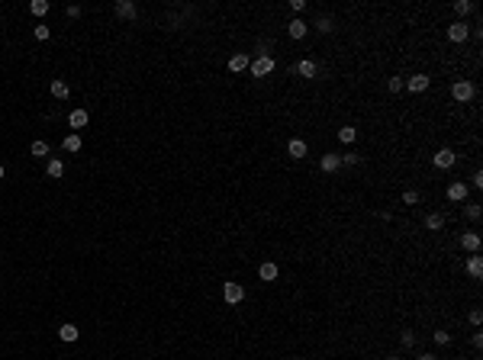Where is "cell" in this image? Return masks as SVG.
<instances>
[{"label": "cell", "instance_id": "1", "mask_svg": "<svg viewBox=\"0 0 483 360\" xmlns=\"http://www.w3.org/2000/svg\"><path fill=\"white\" fill-rule=\"evenodd\" d=\"M474 93H477V87H474L471 80H454V87H451V97L458 100V103H471V100H474Z\"/></svg>", "mask_w": 483, "mask_h": 360}, {"label": "cell", "instance_id": "2", "mask_svg": "<svg viewBox=\"0 0 483 360\" xmlns=\"http://www.w3.org/2000/svg\"><path fill=\"white\" fill-rule=\"evenodd\" d=\"M248 71L255 74V77H264V74L274 71V58H271V55H258V58L248 65Z\"/></svg>", "mask_w": 483, "mask_h": 360}, {"label": "cell", "instance_id": "3", "mask_svg": "<svg viewBox=\"0 0 483 360\" xmlns=\"http://www.w3.org/2000/svg\"><path fill=\"white\" fill-rule=\"evenodd\" d=\"M467 196H471V187H467L464 180H454L451 187H448V200L451 203H467Z\"/></svg>", "mask_w": 483, "mask_h": 360}, {"label": "cell", "instance_id": "4", "mask_svg": "<svg viewBox=\"0 0 483 360\" xmlns=\"http://www.w3.org/2000/svg\"><path fill=\"white\" fill-rule=\"evenodd\" d=\"M467 36H471V26H467L464 19L448 26V39H451V42H467Z\"/></svg>", "mask_w": 483, "mask_h": 360}, {"label": "cell", "instance_id": "5", "mask_svg": "<svg viewBox=\"0 0 483 360\" xmlns=\"http://www.w3.org/2000/svg\"><path fill=\"white\" fill-rule=\"evenodd\" d=\"M222 296H226L229 305H235V302L245 299V287H242V283H226V287H222Z\"/></svg>", "mask_w": 483, "mask_h": 360}, {"label": "cell", "instance_id": "6", "mask_svg": "<svg viewBox=\"0 0 483 360\" xmlns=\"http://www.w3.org/2000/svg\"><path fill=\"white\" fill-rule=\"evenodd\" d=\"M287 154H290V158H296V161H300V158H306V154H309V145H306L303 139H293V142L287 145Z\"/></svg>", "mask_w": 483, "mask_h": 360}, {"label": "cell", "instance_id": "7", "mask_svg": "<svg viewBox=\"0 0 483 360\" xmlns=\"http://www.w3.org/2000/svg\"><path fill=\"white\" fill-rule=\"evenodd\" d=\"M461 248L471 251V254H477V251H480V235L477 232H464V235H461Z\"/></svg>", "mask_w": 483, "mask_h": 360}, {"label": "cell", "instance_id": "8", "mask_svg": "<svg viewBox=\"0 0 483 360\" xmlns=\"http://www.w3.org/2000/svg\"><path fill=\"white\" fill-rule=\"evenodd\" d=\"M319 167H322L325 174H335L338 167H342V158H338V154H322V158H319Z\"/></svg>", "mask_w": 483, "mask_h": 360}, {"label": "cell", "instance_id": "9", "mask_svg": "<svg viewBox=\"0 0 483 360\" xmlns=\"http://www.w3.org/2000/svg\"><path fill=\"white\" fill-rule=\"evenodd\" d=\"M435 167H441V171L454 167V151H451V148H441V151L435 154Z\"/></svg>", "mask_w": 483, "mask_h": 360}, {"label": "cell", "instance_id": "10", "mask_svg": "<svg viewBox=\"0 0 483 360\" xmlns=\"http://www.w3.org/2000/svg\"><path fill=\"white\" fill-rule=\"evenodd\" d=\"M406 87H409L412 93H422V90H428V74H412V77L406 80Z\"/></svg>", "mask_w": 483, "mask_h": 360}, {"label": "cell", "instance_id": "11", "mask_svg": "<svg viewBox=\"0 0 483 360\" xmlns=\"http://www.w3.org/2000/svg\"><path fill=\"white\" fill-rule=\"evenodd\" d=\"M287 32H290V39H303L306 32H309V23H303V19H290Z\"/></svg>", "mask_w": 483, "mask_h": 360}, {"label": "cell", "instance_id": "12", "mask_svg": "<svg viewBox=\"0 0 483 360\" xmlns=\"http://www.w3.org/2000/svg\"><path fill=\"white\" fill-rule=\"evenodd\" d=\"M248 65H251V58L245 55V52H239V55L229 58V71H248Z\"/></svg>", "mask_w": 483, "mask_h": 360}, {"label": "cell", "instance_id": "13", "mask_svg": "<svg viewBox=\"0 0 483 360\" xmlns=\"http://www.w3.org/2000/svg\"><path fill=\"white\" fill-rule=\"evenodd\" d=\"M425 228H428V232H441V228H445V216H441V213H428L425 216Z\"/></svg>", "mask_w": 483, "mask_h": 360}, {"label": "cell", "instance_id": "14", "mask_svg": "<svg viewBox=\"0 0 483 360\" xmlns=\"http://www.w3.org/2000/svg\"><path fill=\"white\" fill-rule=\"evenodd\" d=\"M258 277H261V280H268V283L277 280V264L274 261H264L261 267H258Z\"/></svg>", "mask_w": 483, "mask_h": 360}, {"label": "cell", "instance_id": "15", "mask_svg": "<svg viewBox=\"0 0 483 360\" xmlns=\"http://www.w3.org/2000/svg\"><path fill=\"white\" fill-rule=\"evenodd\" d=\"M116 16L132 19L135 16V3H132V0H119V3H116Z\"/></svg>", "mask_w": 483, "mask_h": 360}, {"label": "cell", "instance_id": "16", "mask_svg": "<svg viewBox=\"0 0 483 360\" xmlns=\"http://www.w3.org/2000/svg\"><path fill=\"white\" fill-rule=\"evenodd\" d=\"M58 338H61V341H68V344H74V341H78V325H61V328H58Z\"/></svg>", "mask_w": 483, "mask_h": 360}, {"label": "cell", "instance_id": "17", "mask_svg": "<svg viewBox=\"0 0 483 360\" xmlns=\"http://www.w3.org/2000/svg\"><path fill=\"white\" fill-rule=\"evenodd\" d=\"M355 139H358V129L355 126H342V129H338V142H342V145H351Z\"/></svg>", "mask_w": 483, "mask_h": 360}, {"label": "cell", "instance_id": "18", "mask_svg": "<svg viewBox=\"0 0 483 360\" xmlns=\"http://www.w3.org/2000/svg\"><path fill=\"white\" fill-rule=\"evenodd\" d=\"M68 93H71V90H68V84H65L61 77H55V80H52V97H55V100H65Z\"/></svg>", "mask_w": 483, "mask_h": 360}, {"label": "cell", "instance_id": "19", "mask_svg": "<svg viewBox=\"0 0 483 360\" xmlns=\"http://www.w3.org/2000/svg\"><path fill=\"white\" fill-rule=\"evenodd\" d=\"M61 145H65V151H81V145H84V142H81L78 132H71V135H65V142H61Z\"/></svg>", "mask_w": 483, "mask_h": 360}, {"label": "cell", "instance_id": "20", "mask_svg": "<svg viewBox=\"0 0 483 360\" xmlns=\"http://www.w3.org/2000/svg\"><path fill=\"white\" fill-rule=\"evenodd\" d=\"M68 122H71V129H84V126H87V113H84V110H71Z\"/></svg>", "mask_w": 483, "mask_h": 360}, {"label": "cell", "instance_id": "21", "mask_svg": "<svg viewBox=\"0 0 483 360\" xmlns=\"http://www.w3.org/2000/svg\"><path fill=\"white\" fill-rule=\"evenodd\" d=\"M296 71L303 74V77H316V61H309V58H303L300 65H296Z\"/></svg>", "mask_w": 483, "mask_h": 360}, {"label": "cell", "instance_id": "22", "mask_svg": "<svg viewBox=\"0 0 483 360\" xmlns=\"http://www.w3.org/2000/svg\"><path fill=\"white\" fill-rule=\"evenodd\" d=\"M467 274H471L474 280H480V274H483V261H480V257H471V261H467Z\"/></svg>", "mask_w": 483, "mask_h": 360}, {"label": "cell", "instance_id": "23", "mask_svg": "<svg viewBox=\"0 0 483 360\" xmlns=\"http://www.w3.org/2000/svg\"><path fill=\"white\" fill-rule=\"evenodd\" d=\"M45 171H49V177H55V180H58V177H61V174H65V164H61V161H58V158H52V161H49V164H45Z\"/></svg>", "mask_w": 483, "mask_h": 360}, {"label": "cell", "instance_id": "24", "mask_svg": "<svg viewBox=\"0 0 483 360\" xmlns=\"http://www.w3.org/2000/svg\"><path fill=\"white\" fill-rule=\"evenodd\" d=\"M29 13H32V16H45V13H49V0H32Z\"/></svg>", "mask_w": 483, "mask_h": 360}, {"label": "cell", "instance_id": "25", "mask_svg": "<svg viewBox=\"0 0 483 360\" xmlns=\"http://www.w3.org/2000/svg\"><path fill=\"white\" fill-rule=\"evenodd\" d=\"M29 154H32V158H49V145H45V142H32Z\"/></svg>", "mask_w": 483, "mask_h": 360}, {"label": "cell", "instance_id": "26", "mask_svg": "<svg viewBox=\"0 0 483 360\" xmlns=\"http://www.w3.org/2000/svg\"><path fill=\"white\" fill-rule=\"evenodd\" d=\"M474 10H477L474 0H458V3H454V13H458V16H467V13H474Z\"/></svg>", "mask_w": 483, "mask_h": 360}, {"label": "cell", "instance_id": "27", "mask_svg": "<svg viewBox=\"0 0 483 360\" xmlns=\"http://www.w3.org/2000/svg\"><path fill=\"white\" fill-rule=\"evenodd\" d=\"M338 158H342V164H361V154H355V151H345V154H338Z\"/></svg>", "mask_w": 483, "mask_h": 360}, {"label": "cell", "instance_id": "28", "mask_svg": "<svg viewBox=\"0 0 483 360\" xmlns=\"http://www.w3.org/2000/svg\"><path fill=\"white\" fill-rule=\"evenodd\" d=\"M386 87H390V93H399L406 87V80L403 77H390V80H386Z\"/></svg>", "mask_w": 483, "mask_h": 360}, {"label": "cell", "instance_id": "29", "mask_svg": "<svg viewBox=\"0 0 483 360\" xmlns=\"http://www.w3.org/2000/svg\"><path fill=\"white\" fill-rule=\"evenodd\" d=\"M32 32H36V39H39V42H45V39L52 36V29H49V26H42V23H39V26H36Z\"/></svg>", "mask_w": 483, "mask_h": 360}, {"label": "cell", "instance_id": "30", "mask_svg": "<svg viewBox=\"0 0 483 360\" xmlns=\"http://www.w3.org/2000/svg\"><path fill=\"white\" fill-rule=\"evenodd\" d=\"M399 344H403V348H416V335H412V331H403Z\"/></svg>", "mask_w": 483, "mask_h": 360}, {"label": "cell", "instance_id": "31", "mask_svg": "<svg viewBox=\"0 0 483 360\" xmlns=\"http://www.w3.org/2000/svg\"><path fill=\"white\" fill-rule=\"evenodd\" d=\"M403 203H406V206H416V203H419V193H416V190H406V193H403Z\"/></svg>", "mask_w": 483, "mask_h": 360}, {"label": "cell", "instance_id": "32", "mask_svg": "<svg viewBox=\"0 0 483 360\" xmlns=\"http://www.w3.org/2000/svg\"><path fill=\"white\" fill-rule=\"evenodd\" d=\"M467 219H474V222L480 219V206H477V203H467Z\"/></svg>", "mask_w": 483, "mask_h": 360}, {"label": "cell", "instance_id": "33", "mask_svg": "<svg viewBox=\"0 0 483 360\" xmlns=\"http://www.w3.org/2000/svg\"><path fill=\"white\" fill-rule=\"evenodd\" d=\"M435 344H448V341H451V335H448V331H435Z\"/></svg>", "mask_w": 483, "mask_h": 360}, {"label": "cell", "instance_id": "34", "mask_svg": "<svg viewBox=\"0 0 483 360\" xmlns=\"http://www.w3.org/2000/svg\"><path fill=\"white\" fill-rule=\"evenodd\" d=\"M290 10H296V13H303V10H306V0H290Z\"/></svg>", "mask_w": 483, "mask_h": 360}, {"label": "cell", "instance_id": "35", "mask_svg": "<svg viewBox=\"0 0 483 360\" xmlns=\"http://www.w3.org/2000/svg\"><path fill=\"white\" fill-rule=\"evenodd\" d=\"M319 29L329 32V29H332V19H329V16H322V19H319Z\"/></svg>", "mask_w": 483, "mask_h": 360}, {"label": "cell", "instance_id": "36", "mask_svg": "<svg viewBox=\"0 0 483 360\" xmlns=\"http://www.w3.org/2000/svg\"><path fill=\"white\" fill-rule=\"evenodd\" d=\"M471 322H474V325H480V322H483V312H480V309H474V312H471Z\"/></svg>", "mask_w": 483, "mask_h": 360}, {"label": "cell", "instance_id": "37", "mask_svg": "<svg viewBox=\"0 0 483 360\" xmlns=\"http://www.w3.org/2000/svg\"><path fill=\"white\" fill-rule=\"evenodd\" d=\"M258 49H261V55H268V49H271V39H261V42H258Z\"/></svg>", "mask_w": 483, "mask_h": 360}, {"label": "cell", "instance_id": "38", "mask_svg": "<svg viewBox=\"0 0 483 360\" xmlns=\"http://www.w3.org/2000/svg\"><path fill=\"white\" fill-rule=\"evenodd\" d=\"M471 180H474V187H477V190L483 187V174H480V171H477V174H474V177H471Z\"/></svg>", "mask_w": 483, "mask_h": 360}, {"label": "cell", "instance_id": "39", "mask_svg": "<svg viewBox=\"0 0 483 360\" xmlns=\"http://www.w3.org/2000/svg\"><path fill=\"white\" fill-rule=\"evenodd\" d=\"M416 360H435V354H419Z\"/></svg>", "mask_w": 483, "mask_h": 360}, {"label": "cell", "instance_id": "40", "mask_svg": "<svg viewBox=\"0 0 483 360\" xmlns=\"http://www.w3.org/2000/svg\"><path fill=\"white\" fill-rule=\"evenodd\" d=\"M0 180H3V164H0Z\"/></svg>", "mask_w": 483, "mask_h": 360}, {"label": "cell", "instance_id": "41", "mask_svg": "<svg viewBox=\"0 0 483 360\" xmlns=\"http://www.w3.org/2000/svg\"><path fill=\"white\" fill-rule=\"evenodd\" d=\"M386 360H399V357H386Z\"/></svg>", "mask_w": 483, "mask_h": 360}, {"label": "cell", "instance_id": "42", "mask_svg": "<svg viewBox=\"0 0 483 360\" xmlns=\"http://www.w3.org/2000/svg\"><path fill=\"white\" fill-rule=\"evenodd\" d=\"M290 360H300V357H290Z\"/></svg>", "mask_w": 483, "mask_h": 360}]
</instances>
